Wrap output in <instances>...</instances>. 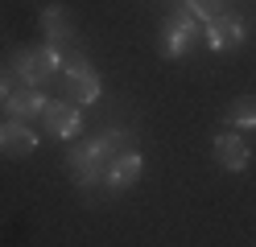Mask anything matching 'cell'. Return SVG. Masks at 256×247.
Instances as JSON below:
<instances>
[{
    "instance_id": "cell-1",
    "label": "cell",
    "mask_w": 256,
    "mask_h": 247,
    "mask_svg": "<svg viewBox=\"0 0 256 247\" xmlns=\"http://www.w3.org/2000/svg\"><path fill=\"white\" fill-rule=\"evenodd\" d=\"M12 70H17L29 87H42V82L58 70V58H54L50 45H42V49H21V54L12 58Z\"/></svg>"
},
{
    "instance_id": "cell-2",
    "label": "cell",
    "mask_w": 256,
    "mask_h": 247,
    "mask_svg": "<svg viewBox=\"0 0 256 247\" xmlns=\"http://www.w3.org/2000/svg\"><path fill=\"white\" fill-rule=\"evenodd\" d=\"M42 124H46V132H50V136H74L78 132V107L74 103H66V99H62V103H46L42 111Z\"/></svg>"
},
{
    "instance_id": "cell-3",
    "label": "cell",
    "mask_w": 256,
    "mask_h": 247,
    "mask_svg": "<svg viewBox=\"0 0 256 247\" xmlns=\"http://www.w3.org/2000/svg\"><path fill=\"white\" fill-rule=\"evenodd\" d=\"M206 41H211V49H232L244 41V21H240L236 12L228 16H215L211 25H206Z\"/></svg>"
},
{
    "instance_id": "cell-4",
    "label": "cell",
    "mask_w": 256,
    "mask_h": 247,
    "mask_svg": "<svg viewBox=\"0 0 256 247\" xmlns=\"http://www.w3.org/2000/svg\"><path fill=\"white\" fill-rule=\"evenodd\" d=\"M128 148H132V144H128V136H124V132H108V136H100V140L91 144V153H95V165H100L104 181H108V173H112V165H116V161L128 153Z\"/></svg>"
},
{
    "instance_id": "cell-5",
    "label": "cell",
    "mask_w": 256,
    "mask_h": 247,
    "mask_svg": "<svg viewBox=\"0 0 256 247\" xmlns=\"http://www.w3.org/2000/svg\"><path fill=\"white\" fill-rule=\"evenodd\" d=\"M62 99L66 103H95L100 99V78H95L91 70H78V74H66V82H62Z\"/></svg>"
},
{
    "instance_id": "cell-6",
    "label": "cell",
    "mask_w": 256,
    "mask_h": 247,
    "mask_svg": "<svg viewBox=\"0 0 256 247\" xmlns=\"http://www.w3.org/2000/svg\"><path fill=\"white\" fill-rule=\"evenodd\" d=\"M34 144H38V136L29 128L0 124V153H4V157H29V153H34Z\"/></svg>"
},
{
    "instance_id": "cell-7",
    "label": "cell",
    "mask_w": 256,
    "mask_h": 247,
    "mask_svg": "<svg viewBox=\"0 0 256 247\" xmlns=\"http://www.w3.org/2000/svg\"><path fill=\"white\" fill-rule=\"evenodd\" d=\"M70 177L78 181V186H100V181H104L100 165H95L91 144H83V148H74V153H70Z\"/></svg>"
},
{
    "instance_id": "cell-8",
    "label": "cell",
    "mask_w": 256,
    "mask_h": 247,
    "mask_svg": "<svg viewBox=\"0 0 256 247\" xmlns=\"http://www.w3.org/2000/svg\"><path fill=\"white\" fill-rule=\"evenodd\" d=\"M4 107H8V115H34V111H42L46 107V99H42V91H34L29 82H21V87H12L8 91V99H4Z\"/></svg>"
},
{
    "instance_id": "cell-9",
    "label": "cell",
    "mask_w": 256,
    "mask_h": 247,
    "mask_svg": "<svg viewBox=\"0 0 256 247\" xmlns=\"http://www.w3.org/2000/svg\"><path fill=\"white\" fill-rule=\"evenodd\" d=\"M215 157H219L223 169H244L248 165V144L240 136H228V132H223V136L215 140Z\"/></svg>"
},
{
    "instance_id": "cell-10",
    "label": "cell",
    "mask_w": 256,
    "mask_h": 247,
    "mask_svg": "<svg viewBox=\"0 0 256 247\" xmlns=\"http://www.w3.org/2000/svg\"><path fill=\"white\" fill-rule=\"evenodd\" d=\"M136 177H140V153H132V148H128V153H124L116 165H112V173H108V186H112V190H128Z\"/></svg>"
},
{
    "instance_id": "cell-11",
    "label": "cell",
    "mask_w": 256,
    "mask_h": 247,
    "mask_svg": "<svg viewBox=\"0 0 256 247\" xmlns=\"http://www.w3.org/2000/svg\"><path fill=\"white\" fill-rule=\"evenodd\" d=\"M50 49H54V58H58V66H62L66 74L87 70V54H83V45H78L74 37H66V41H54Z\"/></svg>"
},
{
    "instance_id": "cell-12",
    "label": "cell",
    "mask_w": 256,
    "mask_h": 247,
    "mask_svg": "<svg viewBox=\"0 0 256 247\" xmlns=\"http://www.w3.org/2000/svg\"><path fill=\"white\" fill-rule=\"evenodd\" d=\"M170 25H174V33H170V45L166 49H170L174 58H182L186 49H190V41L198 37V25H194V16H174Z\"/></svg>"
},
{
    "instance_id": "cell-13",
    "label": "cell",
    "mask_w": 256,
    "mask_h": 247,
    "mask_svg": "<svg viewBox=\"0 0 256 247\" xmlns=\"http://www.w3.org/2000/svg\"><path fill=\"white\" fill-rule=\"evenodd\" d=\"M42 29H46V37H50V45L74 37V33H70V12H66V8H46V12H42Z\"/></svg>"
},
{
    "instance_id": "cell-14",
    "label": "cell",
    "mask_w": 256,
    "mask_h": 247,
    "mask_svg": "<svg viewBox=\"0 0 256 247\" xmlns=\"http://www.w3.org/2000/svg\"><path fill=\"white\" fill-rule=\"evenodd\" d=\"M228 120L240 124V128H256V95H240L228 111Z\"/></svg>"
},
{
    "instance_id": "cell-15",
    "label": "cell",
    "mask_w": 256,
    "mask_h": 247,
    "mask_svg": "<svg viewBox=\"0 0 256 247\" xmlns=\"http://www.w3.org/2000/svg\"><path fill=\"white\" fill-rule=\"evenodd\" d=\"M190 12L202 16V21H215V16H223V8H228V0H186Z\"/></svg>"
},
{
    "instance_id": "cell-16",
    "label": "cell",
    "mask_w": 256,
    "mask_h": 247,
    "mask_svg": "<svg viewBox=\"0 0 256 247\" xmlns=\"http://www.w3.org/2000/svg\"><path fill=\"white\" fill-rule=\"evenodd\" d=\"M21 82H25V78H21L17 70H0V99H8V91L21 87Z\"/></svg>"
}]
</instances>
